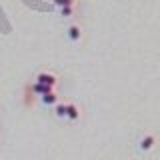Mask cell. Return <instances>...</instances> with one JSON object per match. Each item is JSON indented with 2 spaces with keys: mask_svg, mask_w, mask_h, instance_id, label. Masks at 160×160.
Returning a JSON list of instances; mask_svg holds the SVG:
<instances>
[{
  "mask_svg": "<svg viewBox=\"0 0 160 160\" xmlns=\"http://www.w3.org/2000/svg\"><path fill=\"white\" fill-rule=\"evenodd\" d=\"M36 82H40V84H46V86L54 88V86H56V82H58V76H56L54 72L42 70V72H38V74H36Z\"/></svg>",
  "mask_w": 160,
  "mask_h": 160,
  "instance_id": "6da1fadb",
  "label": "cell"
},
{
  "mask_svg": "<svg viewBox=\"0 0 160 160\" xmlns=\"http://www.w3.org/2000/svg\"><path fill=\"white\" fill-rule=\"evenodd\" d=\"M154 144H156V136H154V134H144V136L138 140V150L140 152H148V150L154 148Z\"/></svg>",
  "mask_w": 160,
  "mask_h": 160,
  "instance_id": "7a4b0ae2",
  "label": "cell"
},
{
  "mask_svg": "<svg viewBox=\"0 0 160 160\" xmlns=\"http://www.w3.org/2000/svg\"><path fill=\"white\" fill-rule=\"evenodd\" d=\"M66 36L70 42H78L80 38H82V26L80 24H70L66 28Z\"/></svg>",
  "mask_w": 160,
  "mask_h": 160,
  "instance_id": "3957f363",
  "label": "cell"
},
{
  "mask_svg": "<svg viewBox=\"0 0 160 160\" xmlns=\"http://www.w3.org/2000/svg\"><path fill=\"white\" fill-rule=\"evenodd\" d=\"M66 118L70 120V122H76V120L80 118V108L74 102H66Z\"/></svg>",
  "mask_w": 160,
  "mask_h": 160,
  "instance_id": "277c9868",
  "label": "cell"
},
{
  "mask_svg": "<svg viewBox=\"0 0 160 160\" xmlns=\"http://www.w3.org/2000/svg\"><path fill=\"white\" fill-rule=\"evenodd\" d=\"M40 102H42L44 106H54V104L58 102V94L54 92V90H50V92H46L44 96H40Z\"/></svg>",
  "mask_w": 160,
  "mask_h": 160,
  "instance_id": "5b68a950",
  "label": "cell"
},
{
  "mask_svg": "<svg viewBox=\"0 0 160 160\" xmlns=\"http://www.w3.org/2000/svg\"><path fill=\"white\" fill-rule=\"evenodd\" d=\"M50 90H54V88L46 86V84H40V82H34V84H32V92L36 94V96H44V94L50 92Z\"/></svg>",
  "mask_w": 160,
  "mask_h": 160,
  "instance_id": "8992f818",
  "label": "cell"
},
{
  "mask_svg": "<svg viewBox=\"0 0 160 160\" xmlns=\"http://www.w3.org/2000/svg\"><path fill=\"white\" fill-rule=\"evenodd\" d=\"M54 114L58 118H66V102H56L54 104Z\"/></svg>",
  "mask_w": 160,
  "mask_h": 160,
  "instance_id": "52a82bcc",
  "label": "cell"
},
{
  "mask_svg": "<svg viewBox=\"0 0 160 160\" xmlns=\"http://www.w3.org/2000/svg\"><path fill=\"white\" fill-rule=\"evenodd\" d=\"M74 8H76V4H68V6L60 8V16H72V14H74Z\"/></svg>",
  "mask_w": 160,
  "mask_h": 160,
  "instance_id": "ba28073f",
  "label": "cell"
},
{
  "mask_svg": "<svg viewBox=\"0 0 160 160\" xmlns=\"http://www.w3.org/2000/svg\"><path fill=\"white\" fill-rule=\"evenodd\" d=\"M54 4H56L58 8H64V6H68V4H76L74 0H52Z\"/></svg>",
  "mask_w": 160,
  "mask_h": 160,
  "instance_id": "9c48e42d",
  "label": "cell"
}]
</instances>
